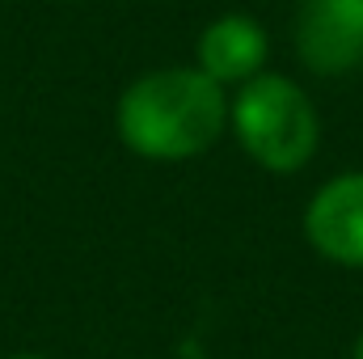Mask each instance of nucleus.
<instances>
[{
    "mask_svg": "<svg viewBox=\"0 0 363 359\" xmlns=\"http://www.w3.org/2000/svg\"><path fill=\"white\" fill-rule=\"evenodd\" d=\"M245 153L274 174L300 170L317 148V110L287 77H250L233 106Z\"/></svg>",
    "mask_w": 363,
    "mask_h": 359,
    "instance_id": "f03ea898",
    "label": "nucleus"
},
{
    "mask_svg": "<svg viewBox=\"0 0 363 359\" xmlns=\"http://www.w3.org/2000/svg\"><path fill=\"white\" fill-rule=\"evenodd\" d=\"M296 51L321 77L359 68L363 0H304L296 13Z\"/></svg>",
    "mask_w": 363,
    "mask_h": 359,
    "instance_id": "7ed1b4c3",
    "label": "nucleus"
},
{
    "mask_svg": "<svg viewBox=\"0 0 363 359\" xmlns=\"http://www.w3.org/2000/svg\"><path fill=\"white\" fill-rule=\"evenodd\" d=\"M228 101L199 68H165L135 81L118 101V136L140 157L182 161L211 148L224 131Z\"/></svg>",
    "mask_w": 363,
    "mask_h": 359,
    "instance_id": "f257e3e1",
    "label": "nucleus"
},
{
    "mask_svg": "<svg viewBox=\"0 0 363 359\" xmlns=\"http://www.w3.org/2000/svg\"><path fill=\"white\" fill-rule=\"evenodd\" d=\"M355 359H363V338H359V347H355Z\"/></svg>",
    "mask_w": 363,
    "mask_h": 359,
    "instance_id": "423d86ee",
    "label": "nucleus"
},
{
    "mask_svg": "<svg viewBox=\"0 0 363 359\" xmlns=\"http://www.w3.org/2000/svg\"><path fill=\"white\" fill-rule=\"evenodd\" d=\"M262 60H267V34L254 17H220L199 38V72H207L216 85L258 77Z\"/></svg>",
    "mask_w": 363,
    "mask_h": 359,
    "instance_id": "39448f33",
    "label": "nucleus"
},
{
    "mask_svg": "<svg viewBox=\"0 0 363 359\" xmlns=\"http://www.w3.org/2000/svg\"><path fill=\"white\" fill-rule=\"evenodd\" d=\"M308 241L342 267H363V174L325 182L304 216Z\"/></svg>",
    "mask_w": 363,
    "mask_h": 359,
    "instance_id": "20e7f679",
    "label": "nucleus"
},
{
    "mask_svg": "<svg viewBox=\"0 0 363 359\" xmlns=\"http://www.w3.org/2000/svg\"><path fill=\"white\" fill-rule=\"evenodd\" d=\"M17 359H43V355H17Z\"/></svg>",
    "mask_w": 363,
    "mask_h": 359,
    "instance_id": "0eeeda50",
    "label": "nucleus"
}]
</instances>
